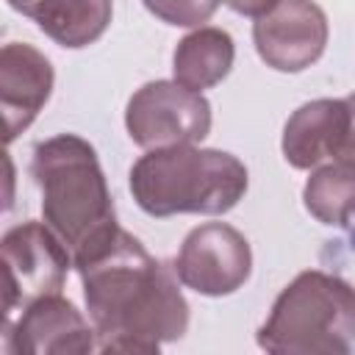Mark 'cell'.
<instances>
[{"mask_svg":"<svg viewBox=\"0 0 355 355\" xmlns=\"http://www.w3.org/2000/svg\"><path fill=\"white\" fill-rule=\"evenodd\" d=\"M80 275L97 352L158 355L189 330V302L175 266H164L125 227L114 225L72 255Z\"/></svg>","mask_w":355,"mask_h":355,"instance_id":"6da1fadb","label":"cell"},{"mask_svg":"<svg viewBox=\"0 0 355 355\" xmlns=\"http://www.w3.org/2000/svg\"><path fill=\"white\" fill-rule=\"evenodd\" d=\"M247 166L233 153L214 147L178 144L147 150L130 166V194L155 219L175 214H227L247 194Z\"/></svg>","mask_w":355,"mask_h":355,"instance_id":"7a4b0ae2","label":"cell"},{"mask_svg":"<svg viewBox=\"0 0 355 355\" xmlns=\"http://www.w3.org/2000/svg\"><path fill=\"white\" fill-rule=\"evenodd\" d=\"M31 175L42 194L47 227L72 255L119 225L97 150L83 136L58 133L39 141L33 147Z\"/></svg>","mask_w":355,"mask_h":355,"instance_id":"3957f363","label":"cell"},{"mask_svg":"<svg viewBox=\"0 0 355 355\" xmlns=\"http://www.w3.org/2000/svg\"><path fill=\"white\" fill-rule=\"evenodd\" d=\"M272 355H347L355 349V288L322 269L300 272L258 330Z\"/></svg>","mask_w":355,"mask_h":355,"instance_id":"277c9868","label":"cell"},{"mask_svg":"<svg viewBox=\"0 0 355 355\" xmlns=\"http://www.w3.org/2000/svg\"><path fill=\"white\" fill-rule=\"evenodd\" d=\"M3 255V319L14 316L28 302L61 294L69 266H75L69 247L47 227V222L28 219L6 230L0 241Z\"/></svg>","mask_w":355,"mask_h":355,"instance_id":"5b68a950","label":"cell"},{"mask_svg":"<svg viewBox=\"0 0 355 355\" xmlns=\"http://www.w3.org/2000/svg\"><path fill=\"white\" fill-rule=\"evenodd\" d=\"M125 128L144 150L197 144L211 133V103L178 80H150L128 100Z\"/></svg>","mask_w":355,"mask_h":355,"instance_id":"8992f818","label":"cell"},{"mask_svg":"<svg viewBox=\"0 0 355 355\" xmlns=\"http://www.w3.org/2000/svg\"><path fill=\"white\" fill-rule=\"evenodd\" d=\"M178 280L202 297H227L252 275V250L227 222H205L189 230L175 258Z\"/></svg>","mask_w":355,"mask_h":355,"instance_id":"52a82bcc","label":"cell"},{"mask_svg":"<svg viewBox=\"0 0 355 355\" xmlns=\"http://www.w3.org/2000/svg\"><path fill=\"white\" fill-rule=\"evenodd\" d=\"M3 349L11 355H86L97 349V330L69 300L47 294L3 319Z\"/></svg>","mask_w":355,"mask_h":355,"instance_id":"ba28073f","label":"cell"},{"mask_svg":"<svg viewBox=\"0 0 355 355\" xmlns=\"http://www.w3.org/2000/svg\"><path fill=\"white\" fill-rule=\"evenodd\" d=\"M327 14L313 0H280L255 19L252 42L261 61L277 72H302L327 47Z\"/></svg>","mask_w":355,"mask_h":355,"instance_id":"9c48e42d","label":"cell"},{"mask_svg":"<svg viewBox=\"0 0 355 355\" xmlns=\"http://www.w3.org/2000/svg\"><path fill=\"white\" fill-rule=\"evenodd\" d=\"M55 72L50 58L28 42H8L0 50V111L6 122V144H11L53 94Z\"/></svg>","mask_w":355,"mask_h":355,"instance_id":"30bf717a","label":"cell"},{"mask_svg":"<svg viewBox=\"0 0 355 355\" xmlns=\"http://www.w3.org/2000/svg\"><path fill=\"white\" fill-rule=\"evenodd\" d=\"M349 111L344 97H319L300 105L283 128V158L294 169H316L336 161L347 139Z\"/></svg>","mask_w":355,"mask_h":355,"instance_id":"8fae6325","label":"cell"},{"mask_svg":"<svg viewBox=\"0 0 355 355\" xmlns=\"http://www.w3.org/2000/svg\"><path fill=\"white\" fill-rule=\"evenodd\" d=\"M236 58V44L233 36L225 28L214 25H200L197 31L186 33L175 53H172V72L175 80L183 83L186 89L205 92L227 78L233 69Z\"/></svg>","mask_w":355,"mask_h":355,"instance_id":"7c38bea8","label":"cell"},{"mask_svg":"<svg viewBox=\"0 0 355 355\" xmlns=\"http://www.w3.org/2000/svg\"><path fill=\"white\" fill-rule=\"evenodd\" d=\"M111 0H36L31 19L39 31L67 50L94 44L111 25Z\"/></svg>","mask_w":355,"mask_h":355,"instance_id":"4fadbf2b","label":"cell"},{"mask_svg":"<svg viewBox=\"0 0 355 355\" xmlns=\"http://www.w3.org/2000/svg\"><path fill=\"white\" fill-rule=\"evenodd\" d=\"M302 202L316 222L347 227L355 216V164L336 158L311 169L302 189Z\"/></svg>","mask_w":355,"mask_h":355,"instance_id":"5bb4252c","label":"cell"},{"mask_svg":"<svg viewBox=\"0 0 355 355\" xmlns=\"http://www.w3.org/2000/svg\"><path fill=\"white\" fill-rule=\"evenodd\" d=\"M141 3L153 17H158L166 25L200 28L202 22H208L216 14L219 3H225V0H141Z\"/></svg>","mask_w":355,"mask_h":355,"instance_id":"9a60e30c","label":"cell"},{"mask_svg":"<svg viewBox=\"0 0 355 355\" xmlns=\"http://www.w3.org/2000/svg\"><path fill=\"white\" fill-rule=\"evenodd\" d=\"M277 3H280V0H225L227 8H233V11L241 14V17H252V19L263 17V14L272 11Z\"/></svg>","mask_w":355,"mask_h":355,"instance_id":"2e32d148","label":"cell"},{"mask_svg":"<svg viewBox=\"0 0 355 355\" xmlns=\"http://www.w3.org/2000/svg\"><path fill=\"white\" fill-rule=\"evenodd\" d=\"M344 103H347V111H349V125H347V139H344V147H341L338 158L355 164V92L347 94Z\"/></svg>","mask_w":355,"mask_h":355,"instance_id":"e0dca14e","label":"cell"},{"mask_svg":"<svg viewBox=\"0 0 355 355\" xmlns=\"http://www.w3.org/2000/svg\"><path fill=\"white\" fill-rule=\"evenodd\" d=\"M6 3H8V6H11V8H14V11H19V14H22V17H28V14H31V8H33V3H36V0H6Z\"/></svg>","mask_w":355,"mask_h":355,"instance_id":"ac0fdd59","label":"cell"}]
</instances>
